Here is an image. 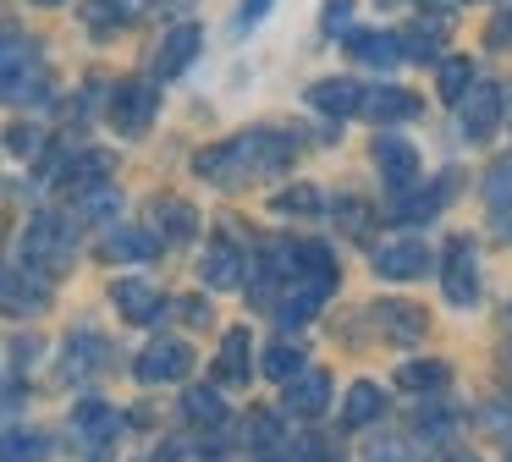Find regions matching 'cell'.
<instances>
[{"mask_svg": "<svg viewBox=\"0 0 512 462\" xmlns=\"http://www.w3.org/2000/svg\"><path fill=\"white\" fill-rule=\"evenodd\" d=\"M292 154H298V143H292V138L259 127V132H243V138H232V143L204 149L199 160H193V171H199L204 182H215V187H237L248 171H265V176L287 171Z\"/></svg>", "mask_w": 512, "mask_h": 462, "instance_id": "cell-1", "label": "cell"}, {"mask_svg": "<svg viewBox=\"0 0 512 462\" xmlns=\"http://www.w3.org/2000/svg\"><path fill=\"white\" fill-rule=\"evenodd\" d=\"M331 292H336V253L325 248V242H303V270H298V281H287V292L276 297V319L281 325H309Z\"/></svg>", "mask_w": 512, "mask_h": 462, "instance_id": "cell-2", "label": "cell"}, {"mask_svg": "<svg viewBox=\"0 0 512 462\" xmlns=\"http://www.w3.org/2000/svg\"><path fill=\"white\" fill-rule=\"evenodd\" d=\"M72 253H78V226L61 215H34L23 231V259H34L39 270L61 275L72 264Z\"/></svg>", "mask_w": 512, "mask_h": 462, "instance_id": "cell-3", "label": "cell"}, {"mask_svg": "<svg viewBox=\"0 0 512 462\" xmlns=\"http://www.w3.org/2000/svg\"><path fill=\"white\" fill-rule=\"evenodd\" d=\"M193 374V347L177 336H160L144 347V358H138V380L144 385H171V380H188Z\"/></svg>", "mask_w": 512, "mask_h": 462, "instance_id": "cell-4", "label": "cell"}, {"mask_svg": "<svg viewBox=\"0 0 512 462\" xmlns=\"http://www.w3.org/2000/svg\"><path fill=\"white\" fill-rule=\"evenodd\" d=\"M50 308V270H39L34 259L6 270V314H39Z\"/></svg>", "mask_w": 512, "mask_h": 462, "instance_id": "cell-5", "label": "cell"}, {"mask_svg": "<svg viewBox=\"0 0 512 462\" xmlns=\"http://www.w3.org/2000/svg\"><path fill=\"white\" fill-rule=\"evenodd\" d=\"M457 127H463L468 143H485L501 127V88H490V83L468 88V99L457 105Z\"/></svg>", "mask_w": 512, "mask_h": 462, "instance_id": "cell-6", "label": "cell"}, {"mask_svg": "<svg viewBox=\"0 0 512 462\" xmlns=\"http://www.w3.org/2000/svg\"><path fill=\"white\" fill-rule=\"evenodd\" d=\"M155 105H160V94H155L149 83H116V94H111V121H116V132L138 138V132L155 121Z\"/></svg>", "mask_w": 512, "mask_h": 462, "instance_id": "cell-7", "label": "cell"}, {"mask_svg": "<svg viewBox=\"0 0 512 462\" xmlns=\"http://www.w3.org/2000/svg\"><path fill=\"white\" fill-rule=\"evenodd\" d=\"M375 171L391 193H408L419 182V154H413L408 138H375Z\"/></svg>", "mask_w": 512, "mask_h": 462, "instance_id": "cell-8", "label": "cell"}, {"mask_svg": "<svg viewBox=\"0 0 512 462\" xmlns=\"http://www.w3.org/2000/svg\"><path fill=\"white\" fill-rule=\"evenodd\" d=\"M243 270H248V259H243V248H237L232 237H215L210 248H204V259H199V281L215 286V292L243 286Z\"/></svg>", "mask_w": 512, "mask_h": 462, "instance_id": "cell-9", "label": "cell"}, {"mask_svg": "<svg viewBox=\"0 0 512 462\" xmlns=\"http://www.w3.org/2000/svg\"><path fill=\"white\" fill-rule=\"evenodd\" d=\"M435 264V253L424 248V242L402 237V242H380L375 248V275H386V281H413V275H424Z\"/></svg>", "mask_w": 512, "mask_h": 462, "instance_id": "cell-10", "label": "cell"}, {"mask_svg": "<svg viewBox=\"0 0 512 462\" xmlns=\"http://www.w3.org/2000/svg\"><path fill=\"white\" fill-rule=\"evenodd\" d=\"M441 286H446V303H457V308H468L479 297V259H474V248H468L463 237L446 248V270H441Z\"/></svg>", "mask_w": 512, "mask_h": 462, "instance_id": "cell-11", "label": "cell"}, {"mask_svg": "<svg viewBox=\"0 0 512 462\" xmlns=\"http://www.w3.org/2000/svg\"><path fill=\"white\" fill-rule=\"evenodd\" d=\"M111 171H116V160L105 149H83L56 171V187H67V193H94V187L111 182Z\"/></svg>", "mask_w": 512, "mask_h": 462, "instance_id": "cell-12", "label": "cell"}, {"mask_svg": "<svg viewBox=\"0 0 512 462\" xmlns=\"http://www.w3.org/2000/svg\"><path fill=\"white\" fill-rule=\"evenodd\" d=\"M105 358H111V347H105V336H100V330H78V336H67L61 380H94V374L105 369Z\"/></svg>", "mask_w": 512, "mask_h": 462, "instance_id": "cell-13", "label": "cell"}, {"mask_svg": "<svg viewBox=\"0 0 512 462\" xmlns=\"http://www.w3.org/2000/svg\"><path fill=\"white\" fill-rule=\"evenodd\" d=\"M116 429H122V413H116L111 402H78L72 407V435L83 440V446H111L116 440Z\"/></svg>", "mask_w": 512, "mask_h": 462, "instance_id": "cell-14", "label": "cell"}, {"mask_svg": "<svg viewBox=\"0 0 512 462\" xmlns=\"http://www.w3.org/2000/svg\"><path fill=\"white\" fill-rule=\"evenodd\" d=\"M199 44H204V33L193 28V22H177V28L160 39V55H155V77H177V72H188V61L199 55Z\"/></svg>", "mask_w": 512, "mask_h": 462, "instance_id": "cell-15", "label": "cell"}, {"mask_svg": "<svg viewBox=\"0 0 512 462\" xmlns=\"http://www.w3.org/2000/svg\"><path fill=\"white\" fill-rule=\"evenodd\" d=\"M446 198H452V182H435V187H419V193H397L386 215L397 220V226H413V220H435V215L446 209Z\"/></svg>", "mask_w": 512, "mask_h": 462, "instance_id": "cell-16", "label": "cell"}, {"mask_svg": "<svg viewBox=\"0 0 512 462\" xmlns=\"http://www.w3.org/2000/svg\"><path fill=\"white\" fill-rule=\"evenodd\" d=\"M325 402H331V380H325L320 369H303L298 380H287V396H281V407L298 418H320Z\"/></svg>", "mask_w": 512, "mask_h": 462, "instance_id": "cell-17", "label": "cell"}, {"mask_svg": "<svg viewBox=\"0 0 512 462\" xmlns=\"http://www.w3.org/2000/svg\"><path fill=\"white\" fill-rule=\"evenodd\" d=\"M309 105L325 110V116H364V88L353 77H325V83L309 88Z\"/></svg>", "mask_w": 512, "mask_h": 462, "instance_id": "cell-18", "label": "cell"}, {"mask_svg": "<svg viewBox=\"0 0 512 462\" xmlns=\"http://www.w3.org/2000/svg\"><path fill=\"white\" fill-rule=\"evenodd\" d=\"M347 50L358 55L364 66H397V61H408V44H402V33H347Z\"/></svg>", "mask_w": 512, "mask_h": 462, "instance_id": "cell-19", "label": "cell"}, {"mask_svg": "<svg viewBox=\"0 0 512 462\" xmlns=\"http://www.w3.org/2000/svg\"><path fill=\"white\" fill-rule=\"evenodd\" d=\"M364 116L375 121V127H391V121L419 116V99H413L408 88H364Z\"/></svg>", "mask_w": 512, "mask_h": 462, "instance_id": "cell-20", "label": "cell"}, {"mask_svg": "<svg viewBox=\"0 0 512 462\" xmlns=\"http://www.w3.org/2000/svg\"><path fill=\"white\" fill-rule=\"evenodd\" d=\"M116 308H122L133 325H155V319L166 314V297L144 281H116Z\"/></svg>", "mask_w": 512, "mask_h": 462, "instance_id": "cell-21", "label": "cell"}, {"mask_svg": "<svg viewBox=\"0 0 512 462\" xmlns=\"http://www.w3.org/2000/svg\"><path fill=\"white\" fill-rule=\"evenodd\" d=\"M100 253H105V259L138 264V259H155V253H160V237H155V231H138V226H116V231H105Z\"/></svg>", "mask_w": 512, "mask_h": 462, "instance_id": "cell-22", "label": "cell"}, {"mask_svg": "<svg viewBox=\"0 0 512 462\" xmlns=\"http://www.w3.org/2000/svg\"><path fill=\"white\" fill-rule=\"evenodd\" d=\"M248 352H254L248 330H226V336H221V358H215V380H221V385H248Z\"/></svg>", "mask_w": 512, "mask_h": 462, "instance_id": "cell-23", "label": "cell"}, {"mask_svg": "<svg viewBox=\"0 0 512 462\" xmlns=\"http://www.w3.org/2000/svg\"><path fill=\"white\" fill-rule=\"evenodd\" d=\"M248 446H254L259 462H281V451H287L281 418H276V413H254V418H248Z\"/></svg>", "mask_w": 512, "mask_h": 462, "instance_id": "cell-24", "label": "cell"}, {"mask_svg": "<svg viewBox=\"0 0 512 462\" xmlns=\"http://www.w3.org/2000/svg\"><path fill=\"white\" fill-rule=\"evenodd\" d=\"M380 385H369V380H358L353 391H347V407H342V424L347 429H364V424H375L380 418Z\"/></svg>", "mask_w": 512, "mask_h": 462, "instance_id": "cell-25", "label": "cell"}, {"mask_svg": "<svg viewBox=\"0 0 512 462\" xmlns=\"http://www.w3.org/2000/svg\"><path fill=\"white\" fill-rule=\"evenodd\" d=\"M155 226H166V237L171 242H188L193 237V226H199V215H193L182 198H160L155 204Z\"/></svg>", "mask_w": 512, "mask_h": 462, "instance_id": "cell-26", "label": "cell"}, {"mask_svg": "<svg viewBox=\"0 0 512 462\" xmlns=\"http://www.w3.org/2000/svg\"><path fill=\"white\" fill-rule=\"evenodd\" d=\"M375 319H380V325H386L397 341H413V336L424 330L419 308H408V303H380V308H375Z\"/></svg>", "mask_w": 512, "mask_h": 462, "instance_id": "cell-27", "label": "cell"}, {"mask_svg": "<svg viewBox=\"0 0 512 462\" xmlns=\"http://www.w3.org/2000/svg\"><path fill=\"white\" fill-rule=\"evenodd\" d=\"M485 204L496 209V215H512V154L490 165V176H485Z\"/></svg>", "mask_w": 512, "mask_h": 462, "instance_id": "cell-28", "label": "cell"}, {"mask_svg": "<svg viewBox=\"0 0 512 462\" xmlns=\"http://www.w3.org/2000/svg\"><path fill=\"white\" fill-rule=\"evenodd\" d=\"M265 374H270V380H281V385L298 380V374H303V352L292 347V341H276V347H265Z\"/></svg>", "mask_w": 512, "mask_h": 462, "instance_id": "cell-29", "label": "cell"}, {"mask_svg": "<svg viewBox=\"0 0 512 462\" xmlns=\"http://www.w3.org/2000/svg\"><path fill=\"white\" fill-rule=\"evenodd\" d=\"M408 391H441L446 380H452V369L446 363H402V374H397Z\"/></svg>", "mask_w": 512, "mask_h": 462, "instance_id": "cell-30", "label": "cell"}, {"mask_svg": "<svg viewBox=\"0 0 512 462\" xmlns=\"http://www.w3.org/2000/svg\"><path fill=\"white\" fill-rule=\"evenodd\" d=\"M182 413H188L193 418V424H221V418H226V402H221V396H215V391H188V396H182Z\"/></svg>", "mask_w": 512, "mask_h": 462, "instance_id": "cell-31", "label": "cell"}, {"mask_svg": "<svg viewBox=\"0 0 512 462\" xmlns=\"http://www.w3.org/2000/svg\"><path fill=\"white\" fill-rule=\"evenodd\" d=\"M468 88H474V66H468V61H441V99L463 105Z\"/></svg>", "mask_w": 512, "mask_h": 462, "instance_id": "cell-32", "label": "cell"}, {"mask_svg": "<svg viewBox=\"0 0 512 462\" xmlns=\"http://www.w3.org/2000/svg\"><path fill=\"white\" fill-rule=\"evenodd\" d=\"M270 209H276V215H314V209H320V193H314V187H281V193L270 198Z\"/></svg>", "mask_w": 512, "mask_h": 462, "instance_id": "cell-33", "label": "cell"}, {"mask_svg": "<svg viewBox=\"0 0 512 462\" xmlns=\"http://www.w3.org/2000/svg\"><path fill=\"white\" fill-rule=\"evenodd\" d=\"M446 22H430V28H408L402 44H408V61H435V44H441Z\"/></svg>", "mask_w": 512, "mask_h": 462, "instance_id": "cell-34", "label": "cell"}, {"mask_svg": "<svg viewBox=\"0 0 512 462\" xmlns=\"http://www.w3.org/2000/svg\"><path fill=\"white\" fill-rule=\"evenodd\" d=\"M6 462H45V440L12 429V435H6Z\"/></svg>", "mask_w": 512, "mask_h": 462, "instance_id": "cell-35", "label": "cell"}, {"mask_svg": "<svg viewBox=\"0 0 512 462\" xmlns=\"http://www.w3.org/2000/svg\"><path fill=\"white\" fill-rule=\"evenodd\" d=\"M83 17H89V28L94 33H111V28H122V11H116V0H94V6H83Z\"/></svg>", "mask_w": 512, "mask_h": 462, "instance_id": "cell-36", "label": "cell"}, {"mask_svg": "<svg viewBox=\"0 0 512 462\" xmlns=\"http://www.w3.org/2000/svg\"><path fill=\"white\" fill-rule=\"evenodd\" d=\"M78 215H83V220H105V215H116V193H111V187H94V193H83Z\"/></svg>", "mask_w": 512, "mask_h": 462, "instance_id": "cell-37", "label": "cell"}, {"mask_svg": "<svg viewBox=\"0 0 512 462\" xmlns=\"http://www.w3.org/2000/svg\"><path fill=\"white\" fill-rule=\"evenodd\" d=\"M6 149H12V154H28V160H34V154L45 149V143H39V132H34V127H12V132H6Z\"/></svg>", "mask_w": 512, "mask_h": 462, "instance_id": "cell-38", "label": "cell"}, {"mask_svg": "<svg viewBox=\"0 0 512 462\" xmlns=\"http://www.w3.org/2000/svg\"><path fill=\"white\" fill-rule=\"evenodd\" d=\"M320 22H325L331 33L347 28V22H353V0H325V17H320Z\"/></svg>", "mask_w": 512, "mask_h": 462, "instance_id": "cell-39", "label": "cell"}, {"mask_svg": "<svg viewBox=\"0 0 512 462\" xmlns=\"http://www.w3.org/2000/svg\"><path fill=\"white\" fill-rule=\"evenodd\" d=\"M485 39H490V44H507V39H512V11H501V17L490 22V28H485Z\"/></svg>", "mask_w": 512, "mask_h": 462, "instance_id": "cell-40", "label": "cell"}, {"mask_svg": "<svg viewBox=\"0 0 512 462\" xmlns=\"http://www.w3.org/2000/svg\"><path fill=\"white\" fill-rule=\"evenodd\" d=\"M424 462H479V457L463 446H435V457H424Z\"/></svg>", "mask_w": 512, "mask_h": 462, "instance_id": "cell-41", "label": "cell"}, {"mask_svg": "<svg viewBox=\"0 0 512 462\" xmlns=\"http://www.w3.org/2000/svg\"><path fill=\"white\" fill-rule=\"evenodd\" d=\"M270 11V0H243V11H237V22H243V28H254L259 17H265Z\"/></svg>", "mask_w": 512, "mask_h": 462, "instance_id": "cell-42", "label": "cell"}, {"mask_svg": "<svg viewBox=\"0 0 512 462\" xmlns=\"http://www.w3.org/2000/svg\"><path fill=\"white\" fill-rule=\"evenodd\" d=\"M177 308H182V319H193V325L210 319V303H204V297H188V303H177Z\"/></svg>", "mask_w": 512, "mask_h": 462, "instance_id": "cell-43", "label": "cell"}, {"mask_svg": "<svg viewBox=\"0 0 512 462\" xmlns=\"http://www.w3.org/2000/svg\"><path fill=\"white\" fill-rule=\"evenodd\" d=\"M144 462H182V451H177V446H160V451H149Z\"/></svg>", "mask_w": 512, "mask_h": 462, "instance_id": "cell-44", "label": "cell"}, {"mask_svg": "<svg viewBox=\"0 0 512 462\" xmlns=\"http://www.w3.org/2000/svg\"><path fill=\"white\" fill-rule=\"evenodd\" d=\"M39 6H61V0H39Z\"/></svg>", "mask_w": 512, "mask_h": 462, "instance_id": "cell-45", "label": "cell"}, {"mask_svg": "<svg viewBox=\"0 0 512 462\" xmlns=\"http://www.w3.org/2000/svg\"><path fill=\"white\" fill-rule=\"evenodd\" d=\"M507 369H512V363H507Z\"/></svg>", "mask_w": 512, "mask_h": 462, "instance_id": "cell-46", "label": "cell"}, {"mask_svg": "<svg viewBox=\"0 0 512 462\" xmlns=\"http://www.w3.org/2000/svg\"><path fill=\"white\" fill-rule=\"evenodd\" d=\"M507 462H512V457H507Z\"/></svg>", "mask_w": 512, "mask_h": 462, "instance_id": "cell-47", "label": "cell"}]
</instances>
